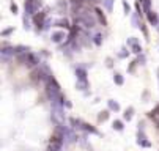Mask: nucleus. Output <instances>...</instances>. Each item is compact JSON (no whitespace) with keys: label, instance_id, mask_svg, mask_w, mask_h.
<instances>
[{"label":"nucleus","instance_id":"dca6fc26","mask_svg":"<svg viewBox=\"0 0 159 151\" xmlns=\"http://www.w3.org/2000/svg\"><path fill=\"white\" fill-rule=\"evenodd\" d=\"M112 2L114 0H103V3H104V6H106L109 11H112Z\"/></svg>","mask_w":159,"mask_h":151},{"label":"nucleus","instance_id":"412c9836","mask_svg":"<svg viewBox=\"0 0 159 151\" xmlns=\"http://www.w3.org/2000/svg\"><path fill=\"white\" fill-rule=\"evenodd\" d=\"M106 61H107V66L110 68V66H112V58H110V57H107V60H106Z\"/></svg>","mask_w":159,"mask_h":151},{"label":"nucleus","instance_id":"0eeeda50","mask_svg":"<svg viewBox=\"0 0 159 151\" xmlns=\"http://www.w3.org/2000/svg\"><path fill=\"white\" fill-rule=\"evenodd\" d=\"M114 82L117 85H123V84H125V79H123V76L120 74V72H115V74H114Z\"/></svg>","mask_w":159,"mask_h":151},{"label":"nucleus","instance_id":"ddd939ff","mask_svg":"<svg viewBox=\"0 0 159 151\" xmlns=\"http://www.w3.org/2000/svg\"><path fill=\"white\" fill-rule=\"evenodd\" d=\"M126 44L129 46V47H132V46L135 44H139V41H137V38H134V36H131V38H128V41H126Z\"/></svg>","mask_w":159,"mask_h":151},{"label":"nucleus","instance_id":"6e6552de","mask_svg":"<svg viewBox=\"0 0 159 151\" xmlns=\"http://www.w3.org/2000/svg\"><path fill=\"white\" fill-rule=\"evenodd\" d=\"M112 127H114L115 131H123V129H125V126H123V121H120V120H115V121L112 123Z\"/></svg>","mask_w":159,"mask_h":151},{"label":"nucleus","instance_id":"4468645a","mask_svg":"<svg viewBox=\"0 0 159 151\" xmlns=\"http://www.w3.org/2000/svg\"><path fill=\"white\" fill-rule=\"evenodd\" d=\"M128 55H129V50L126 47H123L121 52H118V58H128Z\"/></svg>","mask_w":159,"mask_h":151},{"label":"nucleus","instance_id":"20e7f679","mask_svg":"<svg viewBox=\"0 0 159 151\" xmlns=\"http://www.w3.org/2000/svg\"><path fill=\"white\" fill-rule=\"evenodd\" d=\"M76 74H77V77H79V80H87V71H85L84 68H77Z\"/></svg>","mask_w":159,"mask_h":151},{"label":"nucleus","instance_id":"9d476101","mask_svg":"<svg viewBox=\"0 0 159 151\" xmlns=\"http://www.w3.org/2000/svg\"><path fill=\"white\" fill-rule=\"evenodd\" d=\"M103 40H104V36L98 33V35H95V38H93V42H95L96 46H101L103 44Z\"/></svg>","mask_w":159,"mask_h":151},{"label":"nucleus","instance_id":"aec40b11","mask_svg":"<svg viewBox=\"0 0 159 151\" xmlns=\"http://www.w3.org/2000/svg\"><path fill=\"white\" fill-rule=\"evenodd\" d=\"M10 8H11V11H13V13H14V14H16V13H17V6H16V5H14V3H11V5H10Z\"/></svg>","mask_w":159,"mask_h":151},{"label":"nucleus","instance_id":"9b49d317","mask_svg":"<svg viewBox=\"0 0 159 151\" xmlns=\"http://www.w3.org/2000/svg\"><path fill=\"white\" fill-rule=\"evenodd\" d=\"M107 118H109V110H104V112H101V113L98 115V120H99V121H106Z\"/></svg>","mask_w":159,"mask_h":151},{"label":"nucleus","instance_id":"1a4fd4ad","mask_svg":"<svg viewBox=\"0 0 159 151\" xmlns=\"http://www.w3.org/2000/svg\"><path fill=\"white\" fill-rule=\"evenodd\" d=\"M132 112H134V109H132V107L126 109V110H125V113H123V118H125L126 121H131V118H132Z\"/></svg>","mask_w":159,"mask_h":151},{"label":"nucleus","instance_id":"a211bd4d","mask_svg":"<svg viewBox=\"0 0 159 151\" xmlns=\"http://www.w3.org/2000/svg\"><path fill=\"white\" fill-rule=\"evenodd\" d=\"M13 32H14L13 27H10V29H5V30L2 32V36H8V35H10V33H13Z\"/></svg>","mask_w":159,"mask_h":151},{"label":"nucleus","instance_id":"f3484780","mask_svg":"<svg viewBox=\"0 0 159 151\" xmlns=\"http://www.w3.org/2000/svg\"><path fill=\"white\" fill-rule=\"evenodd\" d=\"M140 3H143V6H145V10H146V13H150V6H151V2L150 0H143V2H140Z\"/></svg>","mask_w":159,"mask_h":151},{"label":"nucleus","instance_id":"f8f14e48","mask_svg":"<svg viewBox=\"0 0 159 151\" xmlns=\"http://www.w3.org/2000/svg\"><path fill=\"white\" fill-rule=\"evenodd\" d=\"M121 5H123V10H125V14H126V16H128V14H131V6H129V3H128L126 0H123Z\"/></svg>","mask_w":159,"mask_h":151},{"label":"nucleus","instance_id":"7ed1b4c3","mask_svg":"<svg viewBox=\"0 0 159 151\" xmlns=\"http://www.w3.org/2000/svg\"><path fill=\"white\" fill-rule=\"evenodd\" d=\"M146 21L150 22L151 25H158L159 19H158V14L153 13V11H150V13H146Z\"/></svg>","mask_w":159,"mask_h":151},{"label":"nucleus","instance_id":"423d86ee","mask_svg":"<svg viewBox=\"0 0 159 151\" xmlns=\"http://www.w3.org/2000/svg\"><path fill=\"white\" fill-rule=\"evenodd\" d=\"M95 13H96V16H98L99 21L103 22L104 25H106V24H107V21H106V16H104V13L101 11V8H95Z\"/></svg>","mask_w":159,"mask_h":151},{"label":"nucleus","instance_id":"2eb2a0df","mask_svg":"<svg viewBox=\"0 0 159 151\" xmlns=\"http://www.w3.org/2000/svg\"><path fill=\"white\" fill-rule=\"evenodd\" d=\"M131 49H132L134 54H142V46H140V44H135V46H132Z\"/></svg>","mask_w":159,"mask_h":151},{"label":"nucleus","instance_id":"39448f33","mask_svg":"<svg viewBox=\"0 0 159 151\" xmlns=\"http://www.w3.org/2000/svg\"><path fill=\"white\" fill-rule=\"evenodd\" d=\"M107 106H109V109H110V110H115V112H118V110H120V104H118V102H115L114 99H109V101H107Z\"/></svg>","mask_w":159,"mask_h":151},{"label":"nucleus","instance_id":"6ab92c4d","mask_svg":"<svg viewBox=\"0 0 159 151\" xmlns=\"http://www.w3.org/2000/svg\"><path fill=\"white\" fill-rule=\"evenodd\" d=\"M135 10H137V14L140 16V14H142V5H140V2L135 3Z\"/></svg>","mask_w":159,"mask_h":151},{"label":"nucleus","instance_id":"4be33fe9","mask_svg":"<svg viewBox=\"0 0 159 151\" xmlns=\"http://www.w3.org/2000/svg\"><path fill=\"white\" fill-rule=\"evenodd\" d=\"M140 2H143V0H140Z\"/></svg>","mask_w":159,"mask_h":151},{"label":"nucleus","instance_id":"f03ea898","mask_svg":"<svg viewBox=\"0 0 159 151\" xmlns=\"http://www.w3.org/2000/svg\"><path fill=\"white\" fill-rule=\"evenodd\" d=\"M54 27H60V29L71 30V25L68 24V21H66V19H59V21H54Z\"/></svg>","mask_w":159,"mask_h":151},{"label":"nucleus","instance_id":"f257e3e1","mask_svg":"<svg viewBox=\"0 0 159 151\" xmlns=\"http://www.w3.org/2000/svg\"><path fill=\"white\" fill-rule=\"evenodd\" d=\"M65 38H66V33L63 30H57V32H52V35H50V40L55 44H61L65 41Z\"/></svg>","mask_w":159,"mask_h":151}]
</instances>
